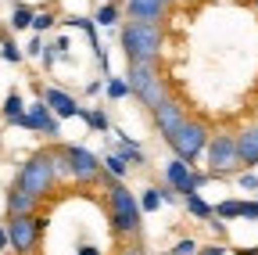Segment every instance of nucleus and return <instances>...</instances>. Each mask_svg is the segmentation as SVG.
Listing matches in <instances>:
<instances>
[{
    "mask_svg": "<svg viewBox=\"0 0 258 255\" xmlns=\"http://www.w3.org/2000/svg\"><path fill=\"white\" fill-rule=\"evenodd\" d=\"M240 212H244V201H237V198H226V201L215 205V216L219 219H240Z\"/></svg>",
    "mask_w": 258,
    "mask_h": 255,
    "instance_id": "24",
    "label": "nucleus"
},
{
    "mask_svg": "<svg viewBox=\"0 0 258 255\" xmlns=\"http://www.w3.org/2000/svg\"><path fill=\"white\" fill-rule=\"evenodd\" d=\"M0 58H4L8 65H18V61L25 58V50H22L15 40H4V43H0Z\"/></svg>",
    "mask_w": 258,
    "mask_h": 255,
    "instance_id": "25",
    "label": "nucleus"
},
{
    "mask_svg": "<svg viewBox=\"0 0 258 255\" xmlns=\"http://www.w3.org/2000/svg\"><path fill=\"white\" fill-rule=\"evenodd\" d=\"M165 255H169V251H165Z\"/></svg>",
    "mask_w": 258,
    "mask_h": 255,
    "instance_id": "40",
    "label": "nucleus"
},
{
    "mask_svg": "<svg viewBox=\"0 0 258 255\" xmlns=\"http://www.w3.org/2000/svg\"><path fill=\"white\" fill-rule=\"evenodd\" d=\"M64 155H69L72 176H76L79 183H97V180H101L104 166H101V158H97L93 151H86V147H79V144H64Z\"/></svg>",
    "mask_w": 258,
    "mask_h": 255,
    "instance_id": "9",
    "label": "nucleus"
},
{
    "mask_svg": "<svg viewBox=\"0 0 258 255\" xmlns=\"http://www.w3.org/2000/svg\"><path fill=\"white\" fill-rule=\"evenodd\" d=\"M93 25H101V29L118 25V4H101V8L93 11Z\"/></svg>",
    "mask_w": 258,
    "mask_h": 255,
    "instance_id": "21",
    "label": "nucleus"
},
{
    "mask_svg": "<svg viewBox=\"0 0 258 255\" xmlns=\"http://www.w3.org/2000/svg\"><path fill=\"white\" fill-rule=\"evenodd\" d=\"M205 158H208V176L212 180H226L240 169V155H237V137L233 133H215L208 137V147H205Z\"/></svg>",
    "mask_w": 258,
    "mask_h": 255,
    "instance_id": "3",
    "label": "nucleus"
},
{
    "mask_svg": "<svg viewBox=\"0 0 258 255\" xmlns=\"http://www.w3.org/2000/svg\"><path fill=\"white\" fill-rule=\"evenodd\" d=\"M165 140L172 144V151L183 158V162L194 169V166H198V158L205 155V147H208V130H205L201 122H183L179 130L169 133Z\"/></svg>",
    "mask_w": 258,
    "mask_h": 255,
    "instance_id": "6",
    "label": "nucleus"
},
{
    "mask_svg": "<svg viewBox=\"0 0 258 255\" xmlns=\"http://www.w3.org/2000/svg\"><path fill=\"white\" fill-rule=\"evenodd\" d=\"M226 251H230V248H226V244H219V241H215V244H205V248H201L198 255H226Z\"/></svg>",
    "mask_w": 258,
    "mask_h": 255,
    "instance_id": "31",
    "label": "nucleus"
},
{
    "mask_svg": "<svg viewBox=\"0 0 258 255\" xmlns=\"http://www.w3.org/2000/svg\"><path fill=\"white\" fill-rule=\"evenodd\" d=\"M115 151H118V155L125 158L129 166H137V169H140V166L147 162V155H144V147H140L137 140H129L125 133H118V147H115Z\"/></svg>",
    "mask_w": 258,
    "mask_h": 255,
    "instance_id": "15",
    "label": "nucleus"
},
{
    "mask_svg": "<svg viewBox=\"0 0 258 255\" xmlns=\"http://www.w3.org/2000/svg\"><path fill=\"white\" fill-rule=\"evenodd\" d=\"M101 183L108 187V223L118 237H133L140 234V223H144V209H140V198L133 194L129 187H122V180L101 173Z\"/></svg>",
    "mask_w": 258,
    "mask_h": 255,
    "instance_id": "1",
    "label": "nucleus"
},
{
    "mask_svg": "<svg viewBox=\"0 0 258 255\" xmlns=\"http://www.w3.org/2000/svg\"><path fill=\"white\" fill-rule=\"evenodd\" d=\"M101 166H104V173L115 176V180H125V176H129V162H125L118 151H108V155L101 158Z\"/></svg>",
    "mask_w": 258,
    "mask_h": 255,
    "instance_id": "18",
    "label": "nucleus"
},
{
    "mask_svg": "<svg viewBox=\"0 0 258 255\" xmlns=\"http://www.w3.org/2000/svg\"><path fill=\"white\" fill-rule=\"evenodd\" d=\"M183 205H186V212H190L194 219H205V223H208V219L215 216V205H208L201 194H186V198H183Z\"/></svg>",
    "mask_w": 258,
    "mask_h": 255,
    "instance_id": "19",
    "label": "nucleus"
},
{
    "mask_svg": "<svg viewBox=\"0 0 258 255\" xmlns=\"http://www.w3.org/2000/svg\"><path fill=\"white\" fill-rule=\"evenodd\" d=\"M237 183H240L244 190H251V194H258V176H254V173H240Z\"/></svg>",
    "mask_w": 258,
    "mask_h": 255,
    "instance_id": "30",
    "label": "nucleus"
},
{
    "mask_svg": "<svg viewBox=\"0 0 258 255\" xmlns=\"http://www.w3.org/2000/svg\"><path fill=\"white\" fill-rule=\"evenodd\" d=\"M0 112H4V119L11 122V126H18L22 119H25V101H22V93H8V97H4V105H0Z\"/></svg>",
    "mask_w": 258,
    "mask_h": 255,
    "instance_id": "17",
    "label": "nucleus"
},
{
    "mask_svg": "<svg viewBox=\"0 0 258 255\" xmlns=\"http://www.w3.org/2000/svg\"><path fill=\"white\" fill-rule=\"evenodd\" d=\"M118 255H144V248H137V244H125Z\"/></svg>",
    "mask_w": 258,
    "mask_h": 255,
    "instance_id": "37",
    "label": "nucleus"
},
{
    "mask_svg": "<svg viewBox=\"0 0 258 255\" xmlns=\"http://www.w3.org/2000/svg\"><path fill=\"white\" fill-rule=\"evenodd\" d=\"M129 90L137 93V97L154 112L158 105H165V83H161V76L154 72V65H147V61H129Z\"/></svg>",
    "mask_w": 258,
    "mask_h": 255,
    "instance_id": "5",
    "label": "nucleus"
},
{
    "mask_svg": "<svg viewBox=\"0 0 258 255\" xmlns=\"http://www.w3.org/2000/svg\"><path fill=\"white\" fill-rule=\"evenodd\" d=\"M54 65H57V54H54V50H50V47H47V50H43V69H47V72H50V69H54Z\"/></svg>",
    "mask_w": 258,
    "mask_h": 255,
    "instance_id": "33",
    "label": "nucleus"
},
{
    "mask_svg": "<svg viewBox=\"0 0 258 255\" xmlns=\"http://www.w3.org/2000/svg\"><path fill=\"white\" fill-rule=\"evenodd\" d=\"M54 22H57V15L54 11H36V18H32V33H47V29H54Z\"/></svg>",
    "mask_w": 258,
    "mask_h": 255,
    "instance_id": "26",
    "label": "nucleus"
},
{
    "mask_svg": "<svg viewBox=\"0 0 258 255\" xmlns=\"http://www.w3.org/2000/svg\"><path fill=\"white\" fill-rule=\"evenodd\" d=\"M161 4H165V8H169V4H172V0H161Z\"/></svg>",
    "mask_w": 258,
    "mask_h": 255,
    "instance_id": "39",
    "label": "nucleus"
},
{
    "mask_svg": "<svg viewBox=\"0 0 258 255\" xmlns=\"http://www.w3.org/2000/svg\"><path fill=\"white\" fill-rule=\"evenodd\" d=\"M104 90V79H93V83H86V93H90V97H93V93H101Z\"/></svg>",
    "mask_w": 258,
    "mask_h": 255,
    "instance_id": "36",
    "label": "nucleus"
},
{
    "mask_svg": "<svg viewBox=\"0 0 258 255\" xmlns=\"http://www.w3.org/2000/svg\"><path fill=\"white\" fill-rule=\"evenodd\" d=\"M125 11L137 22H158L165 15V4H161V0H125Z\"/></svg>",
    "mask_w": 258,
    "mask_h": 255,
    "instance_id": "13",
    "label": "nucleus"
},
{
    "mask_svg": "<svg viewBox=\"0 0 258 255\" xmlns=\"http://www.w3.org/2000/svg\"><path fill=\"white\" fill-rule=\"evenodd\" d=\"M151 115H154V126H158V133H161V137H169V133H176L179 126L186 122V115H183V112H179V105H172V101H165V105H158V108H154Z\"/></svg>",
    "mask_w": 258,
    "mask_h": 255,
    "instance_id": "11",
    "label": "nucleus"
},
{
    "mask_svg": "<svg viewBox=\"0 0 258 255\" xmlns=\"http://www.w3.org/2000/svg\"><path fill=\"white\" fill-rule=\"evenodd\" d=\"M22 130H32V133H43V137H50V140H57L61 137V119L50 112V105L40 97V101H32L29 108H25V119L18 122Z\"/></svg>",
    "mask_w": 258,
    "mask_h": 255,
    "instance_id": "8",
    "label": "nucleus"
},
{
    "mask_svg": "<svg viewBox=\"0 0 258 255\" xmlns=\"http://www.w3.org/2000/svg\"><path fill=\"white\" fill-rule=\"evenodd\" d=\"M50 227V219L47 216H11L8 219V237H11V251H18V255H32L40 248V237H43V230Z\"/></svg>",
    "mask_w": 258,
    "mask_h": 255,
    "instance_id": "4",
    "label": "nucleus"
},
{
    "mask_svg": "<svg viewBox=\"0 0 258 255\" xmlns=\"http://www.w3.org/2000/svg\"><path fill=\"white\" fill-rule=\"evenodd\" d=\"M240 219H258V201H244V212Z\"/></svg>",
    "mask_w": 258,
    "mask_h": 255,
    "instance_id": "32",
    "label": "nucleus"
},
{
    "mask_svg": "<svg viewBox=\"0 0 258 255\" xmlns=\"http://www.w3.org/2000/svg\"><path fill=\"white\" fill-rule=\"evenodd\" d=\"M47 47H50V50H54L57 58H69V36H54V40H50Z\"/></svg>",
    "mask_w": 258,
    "mask_h": 255,
    "instance_id": "29",
    "label": "nucleus"
},
{
    "mask_svg": "<svg viewBox=\"0 0 258 255\" xmlns=\"http://www.w3.org/2000/svg\"><path fill=\"white\" fill-rule=\"evenodd\" d=\"M201 251V244L194 241V237H183V241H176V248L169 251V255H198Z\"/></svg>",
    "mask_w": 258,
    "mask_h": 255,
    "instance_id": "27",
    "label": "nucleus"
},
{
    "mask_svg": "<svg viewBox=\"0 0 258 255\" xmlns=\"http://www.w3.org/2000/svg\"><path fill=\"white\" fill-rule=\"evenodd\" d=\"M36 205H40V198L29 194V190H22L18 183H15V190H8V212L11 216H32Z\"/></svg>",
    "mask_w": 258,
    "mask_h": 255,
    "instance_id": "14",
    "label": "nucleus"
},
{
    "mask_svg": "<svg viewBox=\"0 0 258 255\" xmlns=\"http://www.w3.org/2000/svg\"><path fill=\"white\" fill-rule=\"evenodd\" d=\"M237 255H258V248H237Z\"/></svg>",
    "mask_w": 258,
    "mask_h": 255,
    "instance_id": "38",
    "label": "nucleus"
},
{
    "mask_svg": "<svg viewBox=\"0 0 258 255\" xmlns=\"http://www.w3.org/2000/svg\"><path fill=\"white\" fill-rule=\"evenodd\" d=\"M176 198H179V194H176V190H172L169 183H165V187H161V201H165V205H172Z\"/></svg>",
    "mask_w": 258,
    "mask_h": 255,
    "instance_id": "34",
    "label": "nucleus"
},
{
    "mask_svg": "<svg viewBox=\"0 0 258 255\" xmlns=\"http://www.w3.org/2000/svg\"><path fill=\"white\" fill-rule=\"evenodd\" d=\"M54 162H50V155H36V158H29V162L22 166L18 173V187L29 190V194H36V198H47L50 194V187H54Z\"/></svg>",
    "mask_w": 258,
    "mask_h": 255,
    "instance_id": "7",
    "label": "nucleus"
},
{
    "mask_svg": "<svg viewBox=\"0 0 258 255\" xmlns=\"http://www.w3.org/2000/svg\"><path fill=\"white\" fill-rule=\"evenodd\" d=\"M0 251H11V237H8V223L0 227Z\"/></svg>",
    "mask_w": 258,
    "mask_h": 255,
    "instance_id": "35",
    "label": "nucleus"
},
{
    "mask_svg": "<svg viewBox=\"0 0 258 255\" xmlns=\"http://www.w3.org/2000/svg\"><path fill=\"white\" fill-rule=\"evenodd\" d=\"M161 205H165V201H161V187H144V190H140V209H144V216H147V212H158Z\"/></svg>",
    "mask_w": 258,
    "mask_h": 255,
    "instance_id": "22",
    "label": "nucleus"
},
{
    "mask_svg": "<svg viewBox=\"0 0 258 255\" xmlns=\"http://www.w3.org/2000/svg\"><path fill=\"white\" fill-rule=\"evenodd\" d=\"M79 119L90 126L93 133H111V119H108V112H104V108H83V112H79Z\"/></svg>",
    "mask_w": 258,
    "mask_h": 255,
    "instance_id": "16",
    "label": "nucleus"
},
{
    "mask_svg": "<svg viewBox=\"0 0 258 255\" xmlns=\"http://www.w3.org/2000/svg\"><path fill=\"white\" fill-rule=\"evenodd\" d=\"M122 50L129 61H147V65H154V58H158V47H161V29L158 22H137V18H129L122 25Z\"/></svg>",
    "mask_w": 258,
    "mask_h": 255,
    "instance_id": "2",
    "label": "nucleus"
},
{
    "mask_svg": "<svg viewBox=\"0 0 258 255\" xmlns=\"http://www.w3.org/2000/svg\"><path fill=\"white\" fill-rule=\"evenodd\" d=\"M104 90H108V97H111V101H125L129 93H133V90H129V79H118V76L104 79Z\"/></svg>",
    "mask_w": 258,
    "mask_h": 255,
    "instance_id": "23",
    "label": "nucleus"
},
{
    "mask_svg": "<svg viewBox=\"0 0 258 255\" xmlns=\"http://www.w3.org/2000/svg\"><path fill=\"white\" fill-rule=\"evenodd\" d=\"M32 18H36V11H32L29 4H15V11H11V18H8V25L15 29V33H22V29H32Z\"/></svg>",
    "mask_w": 258,
    "mask_h": 255,
    "instance_id": "20",
    "label": "nucleus"
},
{
    "mask_svg": "<svg viewBox=\"0 0 258 255\" xmlns=\"http://www.w3.org/2000/svg\"><path fill=\"white\" fill-rule=\"evenodd\" d=\"M43 50H47V43H43V36H40V33L25 43V54H29V58H43Z\"/></svg>",
    "mask_w": 258,
    "mask_h": 255,
    "instance_id": "28",
    "label": "nucleus"
},
{
    "mask_svg": "<svg viewBox=\"0 0 258 255\" xmlns=\"http://www.w3.org/2000/svg\"><path fill=\"white\" fill-rule=\"evenodd\" d=\"M237 155H240V166H258V126H247V130L237 133Z\"/></svg>",
    "mask_w": 258,
    "mask_h": 255,
    "instance_id": "12",
    "label": "nucleus"
},
{
    "mask_svg": "<svg viewBox=\"0 0 258 255\" xmlns=\"http://www.w3.org/2000/svg\"><path fill=\"white\" fill-rule=\"evenodd\" d=\"M40 97L50 105V112H54L57 119H79V112H83V105L72 97L69 90H61V86H43Z\"/></svg>",
    "mask_w": 258,
    "mask_h": 255,
    "instance_id": "10",
    "label": "nucleus"
}]
</instances>
